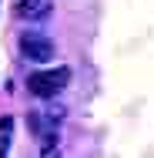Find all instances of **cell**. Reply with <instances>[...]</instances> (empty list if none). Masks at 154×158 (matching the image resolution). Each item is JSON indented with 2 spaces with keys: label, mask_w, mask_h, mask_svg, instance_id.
Segmentation results:
<instances>
[{
  "label": "cell",
  "mask_w": 154,
  "mask_h": 158,
  "mask_svg": "<svg viewBox=\"0 0 154 158\" xmlns=\"http://www.w3.org/2000/svg\"><path fill=\"white\" fill-rule=\"evenodd\" d=\"M67 81H70V71H67V67L47 71V74H30V77H27V91H34L37 98H54Z\"/></svg>",
  "instance_id": "6da1fadb"
},
{
  "label": "cell",
  "mask_w": 154,
  "mask_h": 158,
  "mask_svg": "<svg viewBox=\"0 0 154 158\" xmlns=\"http://www.w3.org/2000/svg\"><path fill=\"white\" fill-rule=\"evenodd\" d=\"M20 51L30 57V61H54V44L47 40V37H40V34H24L20 37Z\"/></svg>",
  "instance_id": "7a4b0ae2"
},
{
  "label": "cell",
  "mask_w": 154,
  "mask_h": 158,
  "mask_svg": "<svg viewBox=\"0 0 154 158\" xmlns=\"http://www.w3.org/2000/svg\"><path fill=\"white\" fill-rule=\"evenodd\" d=\"M50 0H24V3H17V17H27V20H40V17H47L50 14Z\"/></svg>",
  "instance_id": "3957f363"
}]
</instances>
